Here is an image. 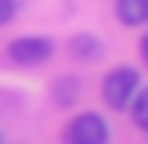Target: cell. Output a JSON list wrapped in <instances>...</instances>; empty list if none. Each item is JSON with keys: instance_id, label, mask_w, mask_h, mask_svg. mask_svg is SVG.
Listing matches in <instances>:
<instances>
[{"instance_id": "obj_2", "label": "cell", "mask_w": 148, "mask_h": 144, "mask_svg": "<svg viewBox=\"0 0 148 144\" xmlns=\"http://www.w3.org/2000/svg\"><path fill=\"white\" fill-rule=\"evenodd\" d=\"M65 144H108V122L98 112H83L65 126Z\"/></svg>"}, {"instance_id": "obj_6", "label": "cell", "mask_w": 148, "mask_h": 144, "mask_svg": "<svg viewBox=\"0 0 148 144\" xmlns=\"http://www.w3.org/2000/svg\"><path fill=\"white\" fill-rule=\"evenodd\" d=\"M130 115L141 130H148V90H137L134 101H130Z\"/></svg>"}, {"instance_id": "obj_4", "label": "cell", "mask_w": 148, "mask_h": 144, "mask_svg": "<svg viewBox=\"0 0 148 144\" xmlns=\"http://www.w3.org/2000/svg\"><path fill=\"white\" fill-rule=\"evenodd\" d=\"M116 18L123 25H145L148 22V0H116Z\"/></svg>"}, {"instance_id": "obj_5", "label": "cell", "mask_w": 148, "mask_h": 144, "mask_svg": "<svg viewBox=\"0 0 148 144\" xmlns=\"http://www.w3.org/2000/svg\"><path fill=\"white\" fill-rule=\"evenodd\" d=\"M72 54L83 58V61H90V58L101 54V43L94 40V36H76V40H72Z\"/></svg>"}, {"instance_id": "obj_8", "label": "cell", "mask_w": 148, "mask_h": 144, "mask_svg": "<svg viewBox=\"0 0 148 144\" xmlns=\"http://www.w3.org/2000/svg\"><path fill=\"white\" fill-rule=\"evenodd\" d=\"M14 11H18L14 0H0V25H7V22L14 18Z\"/></svg>"}, {"instance_id": "obj_9", "label": "cell", "mask_w": 148, "mask_h": 144, "mask_svg": "<svg viewBox=\"0 0 148 144\" xmlns=\"http://www.w3.org/2000/svg\"><path fill=\"white\" fill-rule=\"evenodd\" d=\"M141 58H145V65H148V36L141 40Z\"/></svg>"}, {"instance_id": "obj_1", "label": "cell", "mask_w": 148, "mask_h": 144, "mask_svg": "<svg viewBox=\"0 0 148 144\" xmlns=\"http://www.w3.org/2000/svg\"><path fill=\"white\" fill-rule=\"evenodd\" d=\"M101 94H105L108 108L123 112V108L134 101V94H137V69H130V65L112 69V72L105 76V83H101Z\"/></svg>"}, {"instance_id": "obj_3", "label": "cell", "mask_w": 148, "mask_h": 144, "mask_svg": "<svg viewBox=\"0 0 148 144\" xmlns=\"http://www.w3.org/2000/svg\"><path fill=\"white\" fill-rule=\"evenodd\" d=\"M51 54H54V43L47 36H18L7 43V58L14 65H43Z\"/></svg>"}, {"instance_id": "obj_10", "label": "cell", "mask_w": 148, "mask_h": 144, "mask_svg": "<svg viewBox=\"0 0 148 144\" xmlns=\"http://www.w3.org/2000/svg\"><path fill=\"white\" fill-rule=\"evenodd\" d=\"M0 144H4V141H0Z\"/></svg>"}, {"instance_id": "obj_7", "label": "cell", "mask_w": 148, "mask_h": 144, "mask_svg": "<svg viewBox=\"0 0 148 144\" xmlns=\"http://www.w3.org/2000/svg\"><path fill=\"white\" fill-rule=\"evenodd\" d=\"M72 97H76V79H58L54 83V101L58 105H72Z\"/></svg>"}]
</instances>
